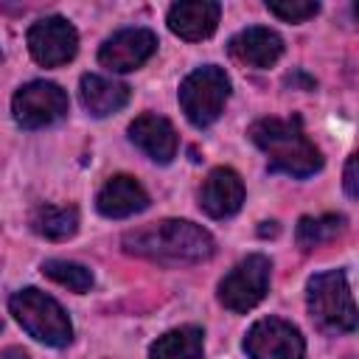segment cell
Returning <instances> with one entry per match:
<instances>
[{"instance_id":"6da1fadb","label":"cell","mask_w":359,"mask_h":359,"mask_svg":"<svg viewBox=\"0 0 359 359\" xmlns=\"http://www.w3.org/2000/svg\"><path fill=\"white\" fill-rule=\"evenodd\" d=\"M123 250L129 255L163 264V266H180V264H202L216 252L213 236L188 219H160L146 227L129 230L121 238Z\"/></svg>"},{"instance_id":"7a4b0ae2","label":"cell","mask_w":359,"mask_h":359,"mask_svg":"<svg viewBox=\"0 0 359 359\" xmlns=\"http://www.w3.org/2000/svg\"><path fill=\"white\" fill-rule=\"evenodd\" d=\"M250 140L266 154V165L272 174H289L294 180H306L323 168V151L303 132V121L294 115L283 118H261L250 126Z\"/></svg>"},{"instance_id":"3957f363","label":"cell","mask_w":359,"mask_h":359,"mask_svg":"<svg viewBox=\"0 0 359 359\" xmlns=\"http://www.w3.org/2000/svg\"><path fill=\"white\" fill-rule=\"evenodd\" d=\"M306 306L323 334L342 337L356 328V306L348 275L342 269H325L311 275L306 283Z\"/></svg>"},{"instance_id":"277c9868","label":"cell","mask_w":359,"mask_h":359,"mask_svg":"<svg viewBox=\"0 0 359 359\" xmlns=\"http://www.w3.org/2000/svg\"><path fill=\"white\" fill-rule=\"evenodd\" d=\"M8 311L25 328V334L42 345L65 348L73 339V323L62 309V303L36 286L14 292L8 297Z\"/></svg>"},{"instance_id":"5b68a950","label":"cell","mask_w":359,"mask_h":359,"mask_svg":"<svg viewBox=\"0 0 359 359\" xmlns=\"http://www.w3.org/2000/svg\"><path fill=\"white\" fill-rule=\"evenodd\" d=\"M180 107L196 129H208L224 112L230 98V76L219 65H202L191 70L180 84Z\"/></svg>"},{"instance_id":"8992f818","label":"cell","mask_w":359,"mask_h":359,"mask_svg":"<svg viewBox=\"0 0 359 359\" xmlns=\"http://www.w3.org/2000/svg\"><path fill=\"white\" fill-rule=\"evenodd\" d=\"M269 280H272V261L266 255H261V252H252V255L241 258L219 280L216 297L227 311L247 314L266 297Z\"/></svg>"},{"instance_id":"52a82bcc","label":"cell","mask_w":359,"mask_h":359,"mask_svg":"<svg viewBox=\"0 0 359 359\" xmlns=\"http://www.w3.org/2000/svg\"><path fill=\"white\" fill-rule=\"evenodd\" d=\"M67 112H70L67 93H65L56 81H45V79L28 81V84H22V87L14 93V98H11L14 123H17L20 129H28V132L53 126V123L62 121Z\"/></svg>"},{"instance_id":"ba28073f","label":"cell","mask_w":359,"mask_h":359,"mask_svg":"<svg viewBox=\"0 0 359 359\" xmlns=\"http://www.w3.org/2000/svg\"><path fill=\"white\" fill-rule=\"evenodd\" d=\"M244 353L250 359H306V339L289 320L261 317L244 337Z\"/></svg>"},{"instance_id":"9c48e42d","label":"cell","mask_w":359,"mask_h":359,"mask_svg":"<svg viewBox=\"0 0 359 359\" xmlns=\"http://www.w3.org/2000/svg\"><path fill=\"white\" fill-rule=\"evenodd\" d=\"M28 53L36 65L42 67H59V65H67L76 50H79V31L73 28L70 20L59 17V14H50V17H42L36 20L31 28H28Z\"/></svg>"},{"instance_id":"30bf717a","label":"cell","mask_w":359,"mask_h":359,"mask_svg":"<svg viewBox=\"0 0 359 359\" xmlns=\"http://www.w3.org/2000/svg\"><path fill=\"white\" fill-rule=\"evenodd\" d=\"M157 45V34L149 28H121L98 48V62L109 73H132L154 56Z\"/></svg>"},{"instance_id":"8fae6325","label":"cell","mask_w":359,"mask_h":359,"mask_svg":"<svg viewBox=\"0 0 359 359\" xmlns=\"http://www.w3.org/2000/svg\"><path fill=\"white\" fill-rule=\"evenodd\" d=\"M241 205H244V182L238 171H233L230 165H216L199 188V208L210 219H230L241 210Z\"/></svg>"},{"instance_id":"7c38bea8","label":"cell","mask_w":359,"mask_h":359,"mask_svg":"<svg viewBox=\"0 0 359 359\" xmlns=\"http://www.w3.org/2000/svg\"><path fill=\"white\" fill-rule=\"evenodd\" d=\"M129 140L154 163L165 165L177 157V129L168 118L157 115V112H143L129 123Z\"/></svg>"},{"instance_id":"4fadbf2b","label":"cell","mask_w":359,"mask_h":359,"mask_svg":"<svg viewBox=\"0 0 359 359\" xmlns=\"http://www.w3.org/2000/svg\"><path fill=\"white\" fill-rule=\"evenodd\" d=\"M222 17V6L216 0H180L168 8V31L185 42H202L213 36Z\"/></svg>"},{"instance_id":"5bb4252c","label":"cell","mask_w":359,"mask_h":359,"mask_svg":"<svg viewBox=\"0 0 359 359\" xmlns=\"http://www.w3.org/2000/svg\"><path fill=\"white\" fill-rule=\"evenodd\" d=\"M227 50L236 62L247 65V67H272L280 56H283V39L278 31L264 28V25H250L244 31H238L236 36H230Z\"/></svg>"},{"instance_id":"9a60e30c","label":"cell","mask_w":359,"mask_h":359,"mask_svg":"<svg viewBox=\"0 0 359 359\" xmlns=\"http://www.w3.org/2000/svg\"><path fill=\"white\" fill-rule=\"evenodd\" d=\"M95 208L104 219H129L149 208V194L135 177L115 174L101 185L95 196Z\"/></svg>"},{"instance_id":"2e32d148","label":"cell","mask_w":359,"mask_h":359,"mask_svg":"<svg viewBox=\"0 0 359 359\" xmlns=\"http://www.w3.org/2000/svg\"><path fill=\"white\" fill-rule=\"evenodd\" d=\"M129 87L112 76H101V73H84L79 81V98L81 107L93 115V118H107L121 112L129 104Z\"/></svg>"},{"instance_id":"e0dca14e","label":"cell","mask_w":359,"mask_h":359,"mask_svg":"<svg viewBox=\"0 0 359 359\" xmlns=\"http://www.w3.org/2000/svg\"><path fill=\"white\" fill-rule=\"evenodd\" d=\"M205 331L199 325H180L157 337L149 348V359H202Z\"/></svg>"},{"instance_id":"ac0fdd59","label":"cell","mask_w":359,"mask_h":359,"mask_svg":"<svg viewBox=\"0 0 359 359\" xmlns=\"http://www.w3.org/2000/svg\"><path fill=\"white\" fill-rule=\"evenodd\" d=\"M31 230L48 241L73 238L79 230V210L73 205H39L31 213Z\"/></svg>"},{"instance_id":"d6986e66","label":"cell","mask_w":359,"mask_h":359,"mask_svg":"<svg viewBox=\"0 0 359 359\" xmlns=\"http://www.w3.org/2000/svg\"><path fill=\"white\" fill-rule=\"evenodd\" d=\"M345 216L342 213H323V216H300L294 227V238L303 250L323 247L345 233Z\"/></svg>"},{"instance_id":"ffe728a7","label":"cell","mask_w":359,"mask_h":359,"mask_svg":"<svg viewBox=\"0 0 359 359\" xmlns=\"http://www.w3.org/2000/svg\"><path fill=\"white\" fill-rule=\"evenodd\" d=\"M42 275L45 278H50V280H56L59 286H67L70 292H76V294H84V292H90L93 289V283H95V278H93V272L84 266V264H76V261H65V258H48V261H42Z\"/></svg>"},{"instance_id":"44dd1931","label":"cell","mask_w":359,"mask_h":359,"mask_svg":"<svg viewBox=\"0 0 359 359\" xmlns=\"http://www.w3.org/2000/svg\"><path fill=\"white\" fill-rule=\"evenodd\" d=\"M269 14H275L283 22H306L320 11V3L311 0H266Z\"/></svg>"},{"instance_id":"7402d4cb","label":"cell","mask_w":359,"mask_h":359,"mask_svg":"<svg viewBox=\"0 0 359 359\" xmlns=\"http://www.w3.org/2000/svg\"><path fill=\"white\" fill-rule=\"evenodd\" d=\"M342 185H345V194L351 199L359 196V188H356V154H351L348 163H345V180H342Z\"/></svg>"},{"instance_id":"603a6c76","label":"cell","mask_w":359,"mask_h":359,"mask_svg":"<svg viewBox=\"0 0 359 359\" xmlns=\"http://www.w3.org/2000/svg\"><path fill=\"white\" fill-rule=\"evenodd\" d=\"M3 359H28V353L20 351V348H6L3 351Z\"/></svg>"},{"instance_id":"cb8c5ba5","label":"cell","mask_w":359,"mask_h":359,"mask_svg":"<svg viewBox=\"0 0 359 359\" xmlns=\"http://www.w3.org/2000/svg\"><path fill=\"white\" fill-rule=\"evenodd\" d=\"M0 59H3V50H0Z\"/></svg>"}]
</instances>
